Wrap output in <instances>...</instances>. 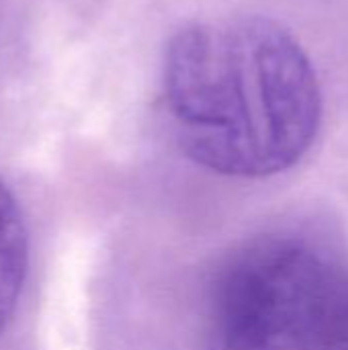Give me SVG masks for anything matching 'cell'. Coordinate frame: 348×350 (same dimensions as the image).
<instances>
[{"label": "cell", "mask_w": 348, "mask_h": 350, "mask_svg": "<svg viewBox=\"0 0 348 350\" xmlns=\"http://www.w3.org/2000/svg\"><path fill=\"white\" fill-rule=\"evenodd\" d=\"M162 82L178 146L222 176L281 174L320 129L316 70L299 41L265 16L185 27L166 47Z\"/></svg>", "instance_id": "1"}, {"label": "cell", "mask_w": 348, "mask_h": 350, "mask_svg": "<svg viewBox=\"0 0 348 350\" xmlns=\"http://www.w3.org/2000/svg\"><path fill=\"white\" fill-rule=\"evenodd\" d=\"M334 267L291 236L244 244L211 283L205 350H310Z\"/></svg>", "instance_id": "2"}, {"label": "cell", "mask_w": 348, "mask_h": 350, "mask_svg": "<svg viewBox=\"0 0 348 350\" xmlns=\"http://www.w3.org/2000/svg\"><path fill=\"white\" fill-rule=\"evenodd\" d=\"M29 269V234L23 209L0 180V336L8 328L23 295Z\"/></svg>", "instance_id": "3"}, {"label": "cell", "mask_w": 348, "mask_h": 350, "mask_svg": "<svg viewBox=\"0 0 348 350\" xmlns=\"http://www.w3.org/2000/svg\"><path fill=\"white\" fill-rule=\"evenodd\" d=\"M310 350H348V269L340 265L326 287Z\"/></svg>", "instance_id": "4"}]
</instances>
